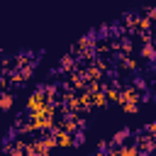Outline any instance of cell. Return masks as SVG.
I'll use <instances>...</instances> for the list:
<instances>
[{
	"instance_id": "obj_3",
	"label": "cell",
	"mask_w": 156,
	"mask_h": 156,
	"mask_svg": "<svg viewBox=\"0 0 156 156\" xmlns=\"http://www.w3.org/2000/svg\"><path fill=\"white\" fill-rule=\"evenodd\" d=\"M154 44H156V39H154Z\"/></svg>"
},
{
	"instance_id": "obj_2",
	"label": "cell",
	"mask_w": 156,
	"mask_h": 156,
	"mask_svg": "<svg viewBox=\"0 0 156 156\" xmlns=\"http://www.w3.org/2000/svg\"><path fill=\"white\" fill-rule=\"evenodd\" d=\"M10 107H12V93H2V98H0V110H2V112H10Z\"/></svg>"
},
{
	"instance_id": "obj_1",
	"label": "cell",
	"mask_w": 156,
	"mask_h": 156,
	"mask_svg": "<svg viewBox=\"0 0 156 156\" xmlns=\"http://www.w3.org/2000/svg\"><path fill=\"white\" fill-rule=\"evenodd\" d=\"M132 134H134V132H132L129 127H122V129H119V132L115 134V139H112V141H115V146H119L122 141H127V139H129Z\"/></svg>"
}]
</instances>
